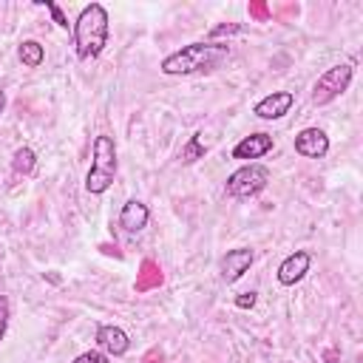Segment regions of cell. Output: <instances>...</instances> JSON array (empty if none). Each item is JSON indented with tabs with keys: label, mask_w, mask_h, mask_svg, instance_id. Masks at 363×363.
Masks as SVG:
<instances>
[{
	"label": "cell",
	"mask_w": 363,
	"mask_h": 363,
	"mask_svg": "<svg viewBox=\"0 0 363 363\" xmlns=\"http://www.w3.org/2000/svg\"><path fill=\"white\" fill-rule=\"evenodd\" d=\"M99 250H102L105 255H113V258H122V252H119V247H116V244H99Z\"/></svg>",
	"instance_id": "cell-24"
},
{
	"label": "cell",
	"mask_w": 363,
	"mask_h": 363,
	"mask_svg": "<svg viewBox=\"0 0 363 363\" xmlns=\"http://www.w3.org/2000/svg\"><path fill=\"white\" fill-rule=\"evenodd\" d=\"M40 6H45V9H48V14H51V20H54L60 28H65V31H68V26H71V23H68V17L62 14V9H60L54 0H40Z\"/></svg>",
	"instance_id": "cell-17"
},
{
	"label": "cell",
	"mask_w": 363,
	"mask_h": 363,
	"mask_svg": "<svg viewBox=\"0 0 363 363\" xmlns=\"http://www.w3.org/2000/svg\"><path fill=\"white\" fill-rule=\"evenodd\" d=\"M252 303H255V292H244V295L235 298V306H241V309H247V306H252Z\"/></svg>",
	"instance_id": "cell-23"
},
{
	"label": "cell",
	"mask_w": 363,
	"mask_h": 363,
	"mask_svg": "<svg viewBox=\"0 0 363 363\" xmlns=\"http://www.w3.org/2000/svg\"><path fill=\"white\" fill-rule=\"evenodd\" d=\"M349 85H352V65H349V62H337V65L326 68V71L318 77V82H315V88H312V102H315V105H326V102H332L335 96H340Z\"/></svg>",
	"instance_id": "cell-5"
},
{
	"label": "cell",
	"mask_w": 363,
	"mask_h": 363,
	"mask_svg": "<svg viewBox=\"0 0 363 363\" xmlns=\"http://www.w3.org/2000/svg\"><path fill=\"white\" fill-rule=\"evenodd\" d=\"M71 363H111V360H108V354H105V352L91 349V352H82L79 357H74Z\"/></svg>",
	"instance_id": "cell-18"
},
{
	"label": "cell",
	"mask_w": 363,
	"mask_h": 363,
	"mask_svg": "<svg viewBox=\"0 0 363 363\" xmlns=\"http://www.w3.org/2000/svg\"><path fill=\"white\" fill-rule=\"evenodd\" d=\"M269 14H272V11H269L267 3H258V0L250 3V17H255V20H269Z\"/></svg>",
	"instance_id": "cell-19"
},
{
	"label": "cell",
	"mask_w": 363,
	"mask_h": 363,
	"mask_svg": "<svg viewBox=\"0 0 363 363\" xmlns=\"http://www.w3.org/2000/svg\"><path fill=\"white\" fill-rule=\"evenodd\" d=\"M292 102H295V96L289 91H272V94H267L264 99L255 102L252 113L261 116V119H281L284 113H289Z\"/></svg>",
	"instance_id": "cell-9"
},
{
	"label": "cell",
	"mask_w": 363,
	"mask_h": 363,
	"mask_svg": "<svg viewBox=\"0 0 363 363\" xmlns=\"http://www.w3.org/2000/svg\"><path fill=\"white\" fill-rule=\"evenodd\" d=\"M116 176V145L111 136L99 133L94 139V159H91V170L85 176V190L99 196L113 184Z\"/></svg>",
	"instance_id": "cell-3"
},
{
	"label": "cell",
	"mask_w": 363,
	"mask_h": 363,
	"mask_svg": "<svg viewBox=\"0 0 363 363\" xmlns=\"http://www.w3.org/2000/svg\"><path fill=\"white\" fill-rule=\"evenodd\" d=\"M227 57H230L227 43H190L162 60V74L167 77L207 74V71H216Z\"/></svg>",
	"instance_id": "cell-1"
},
{
	"label": "cell",
	"mask_w": 363,
	"mask_h": 363,
	"mask_svg": "<svg viewBox=\"0 0 363 363\" xmlns=\"http://www.w3.org/2000/svg\"><path fill=\"white\" fill-rule=\"evenodd\" d=\"M139 363H164V354H162V349H156V346H153V349H147V352L142 354V360H139Z\"/></svg>",
	"instance_id": "cell-22"
},
{
	"label": "cell",
	"mask_w": 363,
	"mask_h": 363,
	"mask_svg": "<svg viewBox=\"0 0 363 363\" xmlns=\"http://www.w3.org/2000/svg\"><path fill=\"white\" fill-rule=\"evenodd\" d=\"M17 57H20V62H23L26 68H37V65H43L45 51H43V45H40L37 40H23L20 48H17Z\"/></svg>",
	"instance_id": "cell-14"
},
{
	"label": "cell",
	"mask_w": 363,
	"mask_h": 363,
	"mask_svg": "<svg viewBox=\"0 0 363 363\" xmlns=\"http://www.w3.org/2000/svg\"><path fill=\"white\" fill-rule=\"evenodd\" d=\"M204 153H207V147L201 145V133H193V136H190V142L182 147L179 159H182V164H193V162L204 159Z\"/></svg>",
	"instance_id": "cell-15"
},
{
	"label": "cell",
	"mask_w": 363,
	"mask_h": 363,
	"mask_svg": "<svg viewBox=\"0 0 363 363\" xmlns=\"http://www.w3.org/2000/svg\"><path fill=\"white\" fill-rule=\"evenodd\" d=\"M108 34H111V26H108V11H105V6H99V3L85 6V9L79 11L77 23H74L77 57H79V60L99 57L102 48L108 45Z\"/></svg>",
	"instance_id": "cell-2"
},
{
	"label": "cell",
	"mask_w": 363,
	"mask_h": 363,
	"mask_svg": "<svg viewBox=\"0 0 363 363\" xmlns=\"http://www.w3.org/2000/svg\"><path fill=\"white\" fill-rule=\"evenodd\" d=\"M34 164H37V156H34V150H31V147H17V150H14V159H11L14 173L28 176V173L34 170Z\"/></svg>",
	"instance_id": "cell-16"
},
{
	"label": "cell",
	"mask_w": 363,
	"mask_h": 363,
	"mask_svg": "<svg viewBox=\"0 0 363 363\" xmlns=\"http://www.w3.org/2000/svg\"><path fill=\"white\" fill-rule=\"evenodd\" d=\"M162 281H164L162 267H159L153 258H145V261L139 264V272H136V284H133V289H136V292H150V289H156Z\"/></svg>",
	"instance_id": "cell-13"
},
{
	"label": "cell",
	"mask_w": 363,
	"mask_h": 363,
	"mask_svg": "<svg viewBox=\"0 0 363 363\" xmlns=\"http://www.w3.org/2000/svg\"><path fill=\"white\" fill-rule=\"evenodd\" d=\"M295 153L303 159H323L329 153V136L320 128H303L295 133Z\"/></svg>",
	"instance_id": "cell-6"
},
{
	"label": "cell",
	"mask_w": 363,
	"mask_h": 363,
	"mask_svg": "<svg viewBox=\"0 0 363 363\" xmlns=\"http://www.w3.org/2000/svg\"><path fill=\"white\" fill-rule=\"evenodd\" d=\"M309 264H312V255H309L306 250H295L292 255H286V258L278 264V284H284V286L298 284V281L309 272Z\"/></svg>",
	"instance_id": "cell-8"
},
{
	"label": "cell",
	"mask_w": 363,
	"mask_h": 363,
	"mask_svg": "<svg viewBox=\"0 0 363 363\" xmlns=\"http://www.w3.org/2000/svg\"><path fill=\"white\" fill-rule=\"evenodd\" d=\"M255 261V252L247 250V247H235V250H227V255L221 258V278L227 284H235Z\"/></svg>",
	"instance_id": "cell-7"
},
{
	"label": "cell",
	"mask_w": 363,
	"mask_h": 363,
	"mask_svg": "<svg viewBox=\"0 0 363 363\" xmlns=\"http://www.w3.org/2000/svg\"><path fill=\"white\" fill-rule=\"evenodd\" d=\"M269 150H272V136L269 133H250L233 147V159H261Z\"/></svg>",
	"instance_id": "cell-11"
},
{
	"label": "cell",
	"mask_w": 363,
	"mask_h": 363,
	"mask_svg": "<svg viewBox=\"0 0 363 363\" xmlns=\"http://www.w3.org/2000/svg\"><path fill=\"white\" fill-rule=\"evenodd\" d=\"M6 326H9V298L0 295V340L6 335Z\"/></svg>",
	"instance_id": "cell-21"
},
{
	"label": "cell",
	"mask_w": 363,
	"mask_h": 363,
	"mask_svg": "<svg viewBox=\"0 0 363 363\" xmlns=\"http://www.w3.org/2000/svg\"><path fill=\"white\" fill-rule=\"evenodd\" d=\"M147 218H150L147 207H145L139 199H130V201H125V204H122L119 227H122L125 233H139V230H145V227H147Z\"/></svg>",
	"instance_id": "cell-12"
},
{
	"label": "cell",
	"mask_w": 363,
	"mask_h": 363,
	"mask_svg": "<svg viewBox=\"0 0 363 363\" xmlns=\"http://www.w3.org/2000/svg\"><path fill=\"white\" fill-rule=\"evenodd\" d=\"M241 31V26L238 23H227V26H216L213 31H210V40H216V37H224V34H238Z\"/></svg>",
	"instance_id": "cell-20"
},
{
	"label": "cell",
	"mask_w": 363,
	"mask_h": 363,
	"mask_svg": "<svg viewBox=\"0 0 363 363\" xmlns=\"http://www.w3.org/2000/svg\"><path fill=\"white\" fill-rule=\"evenodd\" d=\"M3 108H6V94L0 91V113H3Z\"/></svg>",
	"instance_id": "cell-25"
},
{
	"label": "cell",
	"mask_w": 363,
	"mask_h": 363,
	"mask_svg": "<svg viewBox=\"0 0 363 363\" xmlns=\"http://www.w3.org/2000/svg\"><path fill=\"white\" fill-rule=\"evenodd\" d=\"M267 182H269V167L261 162H250V164H244L227 176L224 190L233 199H252L267 187Z\"/></svg>",
	"instance_id": "cell-4"
},
{
	"label": "cell",
	"mask_w": 363,
	"mask_h": 363,
	"mask_svg": "<svg viewBox=\"0 0 363 363\" xmlns=\"http://www.w3.org/2000/svg\"><path fill=\"white\" fill-rule=\"evenodd\" d=\"M96 343H99V349H102L105 354H113V357H122V354L128 352V346H130L125 329H119V326H113V323H105V326L96 329Z\"/></svg>",
	"instance_id": "cell-10"
}]
</instances>
